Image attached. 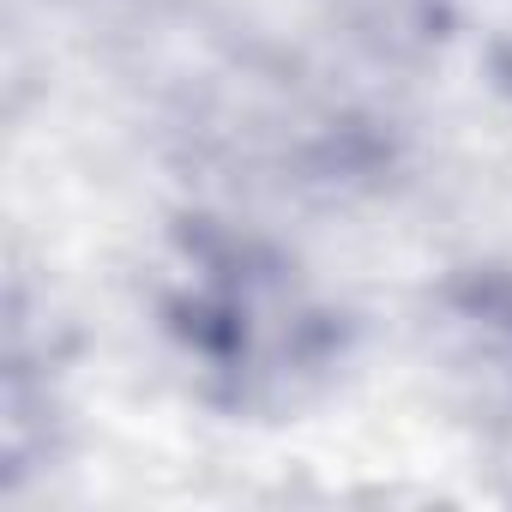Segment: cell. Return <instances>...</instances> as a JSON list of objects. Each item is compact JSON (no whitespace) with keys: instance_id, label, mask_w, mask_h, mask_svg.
Listing matches in <instances>:
<instances>
[{"instance_id":"1","label":"cell","mask_w":512,"mask_h":512,"mask_svg":"<svg viewBox=\"0 0 512 512\" xmlns=\"http://www.w3.org/2000/svg\"><path fill=\"white\" fill-rule=\"evenodd\" d=\"M163 320L205 392L241 416L296 410L338 362V320L296 266L217 223H187L175 235Z\"/></svg>"}]
</instances>
